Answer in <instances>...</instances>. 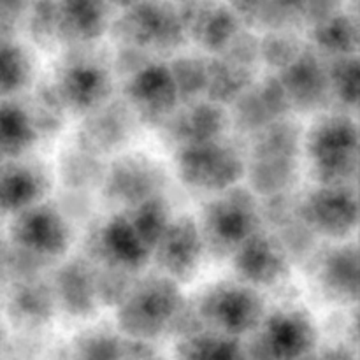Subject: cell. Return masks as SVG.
<instances>
[{"label":"cell","instance_id":"obj_1","mask_svg":"<svg viewBox=\"0 0 360 360\" xmlns=\"http://www.w3.org/2000/svg\"><path fill=\"white\" fill-rule=\"evenodd\" d=\"M112 37L127 48L141 51H172L185 42L186 34L171 0H143L111 25Z\"/></svg>","mask_w":360,"mask_h":360},{"label":"cell","instance_id":"obj_2","mask_svg":"<svg viewBox=\"0 0 360 360\" xmlns=\"http://www.w3.org/2000/svg\"><path fill=\"white\" fill-rule=\"evenodd\" d=\"M179 311V292L169 278H151L137 285L123 299L118 322L127 336L153 340Z\"/></svg>","mask_w":360,"mask_h":360},{"label":"cell","instance_id":"obj_3","mask_svg":"<svg viewBox=\"0 0 360 360\" xmlns=\"http://www.w3.org/2000/svg\"><path fill=\"white\" fill-rule=\"evenodd\" d=\"M313 169L323 186H347L357 171V129L347 116H329L309 136Z\"/></svg>","mask_w":360,"mask_h":360},{"label":"cell","instance_id":"obj_4","mask_svg":"<svg viewBox=\"0 0 360 360\" xmlns=\"http://www.w3.org/2000/svg\"><path fill=\"white\" fill-rule=\"evenodd\" d=\"M255 232L257 204L243 190H231L214 199L204 210L202 229H199L202 246L217 255H232Z\"/></svg>","mask_w":360,"mask_h":360},{"label":"cell","instance_id":"obj_5","mask_svg":"<svg viewBox=\"0 0 360 360\" xmlns=\"http://www.w3.org/2000/svg\"><path fill=\"white\" fill-rule=\"evenodd\" d=\"M178 165L186 185L211 192L231 188L245 174L241 155L218 139L181 148Z\"/></svg>","mask_w":360,"mask_h":360},{"label":"cell","instance_id":"obj_6","mask_svg":"<svg viewBox=\"0 0 360 360\" xmlns=\"http://www.w3.org/2000/svg\"><path fill=\"white\" fill-rule=\"evenodd\" d=\"M315 330L302 313L273 315L245 348L246 360H297L311 354Z\"/></svg>","mask_w":360,"mask_h":360},{"label":"cell","instance_id":"obj_7","mask_svg":"<svg viewBox=\"0 0 360 360\" xmlns=\"http://www.w3.org/2000/svg\"><path fill=\"white\" fill-rule=\"evenodd\" d=\"M264 306L250 288L225 285L204 295L199 319L214 327V333L238 338L262 323Z\"/></svg>","mask_w":360,"mask_h":360},{"label":"cell","instance_id":"obj_8","mask_svg":"<svg viewBox=\"0 0 360 360\" xmlns=\"http://www.w3.org/2000/svg\"><path fill=\"white\" fill-rule=\"evenodd\" d=\"M186 35L211 53H221L241 30L231 7L224 0H171Z\"/></svg>","mask_w":360,"mask_h":360},{"label":"cell","instance_id":"obj_9","mask_svg":"<svg viewBox=\"0 0 360 360\" xmlns=\"http://www.w3.org/2000/svg\"><path fill=\"white\" fill-rule=\"evenodd\" d=\"M127 97L136 115L146 123H165L179 101L171 70L162 63H148L132 74Z\"/></svg>","mask_w":360,"mask_h":360},{"label":"cell","instance_id":"obj_10","mask_svg":"<svg viewBox=\"0 0 360 360\" xmlns=\"http://www.w3.org/2000/svg\"><path fill=\"white\" fill-rule=\"evenodd\" d=\"M297 211L306 227L330 238L348 234L357 225V199L348 186H322Z\"/></svg>","mask_w":360,"mask_h":360},{"label":"cell","instance_id":"obj_11","mask_svg":"<svg viewBox=\"0 0 360 360\" xmlns=\"http://www.w3.org/2000/svg\"><path fill=\"white\" fill-rule=\"evenodd\" d=\"M111 94V79L108 70L97 62L77 58L60 70L56 95L63 109L76 112H91L101 108Z\"/></svg>","mask_w":360,"mask_h":360},{"label":"cell","instance_id":"obj_12","mask_svg":"<svg viewBox=\"0 0 360 360\" xmlns=\"http://www.w3.org/2000/svg\"><path fill=\"white\" fill-rule=\"evenodd\" d=\"M155 248L165 278L172 281H186L195 273L204 246L199 227L193 220L179 218L174 224L167 225Z\"/></svg>","mask_w":360,"mask_h":360},{"label":"cell","instance_id":"obj_13","mask_svg":"<svg viewBox=\"0 0 360 360\" xmlns=\"http://www.w3.org/2000/svg\"><path fill=\"white\" fill-rule=\"evenodd\" d=\"M14 243L27 255L56 257L67 248V225L49 207H28L21 211L13 229Z\"/></svg>","mask_w":360,"mask_h":360},{"label":"cell","instance_id":"obj_14","mask_svg":"<svg viewBox=\"0 0 360 360\" xmlns=\"http://www.w3.org/2000/svg\"><path fill=\"white\" fill-rule=\"evenodd\" d=\"M109 0H56L58 39L79 46L97 41L109 28Z\"/></svg>","mask_w":360,"mask_h":360},{"label":"cell","instance_id":"obj_15","mask_svg":"<svg viewBox=\"0 0 360 360\" xmlns=\"http://www.w3.org/2000/svg\"><path fill=\"white\" fill-rule=\"evenodd\" d=\"M288 104L301 109L320 108L330 91L327 69L311 49H304L294 63L283 69L280 79Z\"/></svg>","mask_w":360,"mask_h":360},{"label":"cell","instance_id":"obj_16","mask_svg":"<svg viewBox=\"0 0 360 360\" xmlns=\"http://www.w3.org/2000/svg\"><path fill=\"white\" fill-rule=\"evenodd\" d=\"M158 169L146 158L130 157L112 165L105 174V192L109 197L129 207L139 206L144 200L158 195L160 186Z\"/></svg>","mask_w":360,"mask_h":360},{"label":"cell","instance_id":"obj_17","mask_svg":"<svg viewBox=\"0 0 360 360\" xmlns=\"http://www.w3.org/2000/svg\"><path fill=\"white\" fill-rule=\"evenodd\" d=\"M236 269L245 281L255 285H271L287 269L285 250L271 236L255 232L234 253Z\"/></svg>","mask_w":360,"mask_h":360},{"label":"cell","instance_id":"obj_18","mask_svg":"<svg viewBox=\"0 0 360 360\" xmlns=\"http://www.w3.org/2000/svg\"><path fill=\"white\" fill-rule=\"evenodd\" d=\"M101 257L111 267H120V271H130L146 262L151 250L148 248L132 227L127 217H116L108 221L98 236Z\"/></svg>","mask_w":360,"mask_h":360},{"label":"cell","instance_id":"obj_19","mask_svg":"<svg viewBox=\"0 0 360 360\" xmlns=\"http://www.w3.org/2000/svg\"><path fill=\"white\" fill-rule=\"evenodd\" d=\"M46 178L37 165L7 162L0 165V213L25 211L44 193Z\"/></svg>","mask_w":360,"mask_h":360},{"label":"cell","instance_id":"obj_20","mask_svg":"<svg viewBox=\"0 0 360 360\" xmlns=\"http://www.w3.org/2000/svg\"><path fill=\"white\" fill-rule=\"evenodd\" d=\"M238 123L245 130H262L271 123L278 122L285 109L290 108L283 86L278 79H267L259 90H246L239 98Z\"/></svg>","mask_w":360,"mask_h":360},{"label":"cell","instance_id":"obj_21","mask_svg":"<svg viewBox=\"0 0 360 360\" xmlns=\"http://www.w3.org/2000/svg\"><path fill=\"white\" fill-rule=\"evenodd\" d=\"M164 125H169L172 141L186 148L220 139L225 129V115L213 104H195L190 105L188 111L171 115L169 123Z\"/></svg>","mask_w":360,"mask_h":360},{"label":"cell","instance_id":"obj_22","mask_svg":"<svg viewBox=\"0 0 360 360\" xmlns=\"http://www.w3.org/2000/svg\"><path fill=\"white\" fill-rule=\"evenodd\" d=\"M91 112L90 122L84 123V151L91 155L104 153L125 143L130 132L129 109L125 105H101Z\"/></svg>","mask_w":360,"mask_h":360},{"label":"cell","instance_id":"obj_23","mask_svg":"<svg viewBox=\"0 0 360 360\" xmlns=\"http://www.w3.org/2000/svg\"><path fill=\"white\" fill-rule=\"evenodd\" d=\"M58 297L63 309L70 315L83 316L91 311L95 304V280L90 276L86 267L79 262L67 264L58 274Z\"/></svg>","mask_w":360,"mask_h":360},{"label":"cell","instance_id":"obj_24","mask_svg":"<svg viewBox=\"0 0 360 360\" xmlns=\"http://www.w3.org/2000/svg\"><path fill=\"white\" fill-rule=\"evenodd\" d=\"M34 137L30 115L14 102L0 101V157H20L30 148Z\"/></svg>","mask_w":360,"mask_h":360},{"label":"cell","instance_id":"obj_25","mask_svg":"<svg viewBox=\"0 0 360 360\" xmlns=\"http://www.w3.org/2000/svg\"><path fill=\"white\" fill-rule=\"evenodd\" d=\"M178 360H246L245 347L236 338L218 333L186 336L176 350Z\"/></svg>","mask_w":360,"mask_h":360},{"label":"cell","instance_id":"obj_26","mask_svg":"<svg viewBox=\"0 0 360 360\" xmlns=\"http://www.w3.org/2000/svg\"><path fill=\"white\" fill-rule=\"evenodd\" d=\"M311 39L319 49L336 56L355 55L359 46L357 18L350 13H340L338 16L311 27Z\"/></svg>","mask_w":360,"mask_h":360},{"label":"cell","instance_id":"obj_27","mask_svg":"<svg viewBox=\"0 0 360 360\" xmlns=\"http://www.w3.org/2000/svg\"><path fill=\"white\" fill-rule=\"evenodd\" d=\"M250 67L238 65L225 58L207 60L206 94L211 95L214 102H234L241 97L252 83Z\"/></svg>","mask_w":360,"mask_h":360},{"label":"cell","instance_id":"obj_28","mask_svg":"<svg viewBox=\"0 0 360 360\" xmlns=\"http://www.w3.org/2000/svg\"><path fill=\"white\" fill-rule=\"evenodd\" d=\"M323 283L330 294L341 299L357 297V253L355 248H341L323 262Z\"/></svg>","mask_w":360,"mask_h":360},{"label":"cell","instance_id":"obj_29","mask_svg":"<svg viewBox=\"0 0 360 360\" xmlns=\"http://www.w3.org/2000/svg\"><path fill=\"white\" fill-rule=\"evenodd\" d=\"M294 157H259L252 165V183L260 193L280 195L281 190L292 183L295 172Z\"/></svg>","mask_w":360,"mask_h":360},{"label":"cell","instance_id":"obj_30","mask_svg":"<svg viewBox=\"0 0 360 360\" xmlns=\"http://www.w3.org/2000/svg\"><path fill=\"white\" fill-rule=\"evenodd\" d=\"M30 74V58L25 49L14 42L0 41V98L23 88Z\"/></svg>","mask_w":360,"mask_h":360},{"label":"cell","instance_id":"obj_31","mask_svg":"<svg viewBox=\"0 0 360 360\" xmlns=\"http://www.w3.org/2000/svg\"><path fill=\"white\" fill-rule=\"evenodd\" d=\"M304 49L301 39L290 30L267 32L266 37L260 39V58L281 70L294 63Z\"/></svg>","mask_w":360,"mask_h":360},{"label":"cell","instance_id":"obj_32","mask_svg":"<svg viewBox=\"0 0 360 360\" xmlns=\"http://www.w3.org/2000/svg\"><path fill=\"white\" fill-rule=\"evenodd\" d=\"M330 91H336L345 104H355L359 94L357 56H336L327 69Z\"/></svg>","mask_w":360,"mask_h":360},{"label":"cell","instance_id":"obj_33","mask_svg":"<svg viewBox=\"0 0 360 360\" xmlns=\"http://www.w3.org/2000/svg\"><path fill=\"white\" fill-rule=\"evenodd\" d=\"M27 16L28 30L37 44L49 46L58 39L56 0H32Z\"/></svg>","mask_w":360,"mask_h":360},{"label":"cell","instance_id":"obj_34","mask_svg":"<svg viewBox=\"0 0 360 360\" xmlns=\"http://www.w3.org/2000/svg\"><path fill=\"white\" fill-rule=\"evenodd\" d=\"M174 79L176 90L179 97L199 95L206 90L207 77V60L204 58H179L169 67Z\"/></svg>","mask_w":360,"mask_h":360},{"label":"cell","instance_id":"obj_35","mask_svg":"<svg viewBox=\"0 0 360 360\" xmlns=\"http://www.w3.org/2000/svg\"><path fill=\"white\" fill-rule=\"evenodd\" d=\"M123 343L112 334L91 333L77 340L74 360H122Z\"/></svg>","mask_w":360,"mask_h":360},{"label":"cell","instance_id":"obj_36","mask_svg":"<svg viewBox=\"0 0 360 360\" xmlns=\"http://www.w3.org/2000/svg\"><path fill=\"white\" fill-rule=\"evenodd\" d=\"M49 297L48 290L39 285H28L23 287L13 301V309L20 320H30V322H41L48 319Z\"/></svg>","mask_w":360,"mask_h":360},{"label":"cell","instance_id":"obj_37","mask_svg":"<svg viewBox=\"0 0 360 360\" xmlns=\"http://www.w3.org/2000/svg\"><path fill=\"white\" fill-rule=\"evenodd\" d=\"M345 4L347 0H306L304 9H302V23L316 27L343 13Z\"/></svg>","mask_w":360,"mask_h":360},{"label":"cell","instance_id":"obj_38","mask_svg":"<svg viewBox=\"0 0 360 360\" xmlns=\"http://www.w3.org/2000/svg\"><path fill=\"white\" fill-rule=\"evenodd\" d=\"M32 0H0V34H9L27 16Z\"/></svg>","mask_w":360,"mask_h":360},{"label":"cell","instance_id":"obj_39","mask_svg":"<svg viewBox=\"0 0 360 360\" xmlns=\"http://www.w3.org/2000/svg\"><path fill=\"white\" fill-rule=\"evenodd\" d=\"M319 360H355L354 354L347 347H330L323 352Z\"/></svg>","mask_w":360,"mask_h":360},{"label":"cell","instance_id":"obj_40","mask_svg":"<svg viewBox=\"0 0 360 360\" xmlns=\"http://www.w3.org/2000/svg\"><path fill=\"white\" fill-rule=\"evenodd\" d=\"M297 360H319V359H316L313 354H308V355H304V357H301V359H297Z\"/></svg>","mask_w":360,"mask_h":360},{"label":"cell","instance_id":"obj_41","mask_svg":"<svg viewBox=\"0 0 360 360\" xmlns=\"http://www.w3.org/2000/svg\"><path fill=\"white\" fill-rule=\"evenodd\" d=\"M0 345H2V330H0Z\"/></svg>","mask_w":360,"mask_h":360},{"label":"cell","instance_id":"obj_42","mask_svg":"<svg viewBox=\"0 0 360 360\" xmlns=\"http://www.w3.org/2000/svg\"><path fill=\"white\" fill-rule=\"evenodd\" d=\"M0 250H2V241H0Z\"/></svg>","mask_w":360,"mask_h":360},{"label":"cell","instance_id":"obj_43","mask_svg":"<svg viewBox=\"0 0 360 360\" xmlns=\"http://www.w3.org/2000/svg\"><path fill=\"white\" fill-rule=\"evenodd\" d=\"M151 360H153V359H151Z\"/></svg>","mask_w":360,"mask_h":360}]
</instances>
